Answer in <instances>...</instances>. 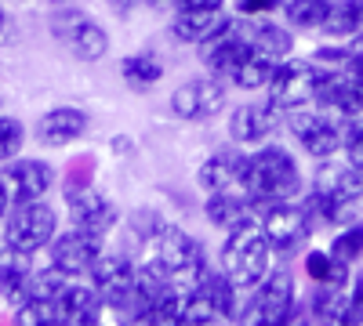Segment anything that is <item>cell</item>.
I'll return each instance as SVG.
<instances>
[{
    "mask_svg": "<svg viewBox=\"0 0 363 326\" xmlns=\"http://www.w3.org/2000/svg\"><path fill=\"white\" fill-rule=\"evenodd\" d=\"M138 264L149 269L157 279H164L167 286L182 290V293L193 290L203 279V272L211 269L207 247L196 240L193 232H186L182 225H171V221L145 243V257Z\"/></svg>",
    "mask_w": 363,
    "mask_h": 326,
    "instance_id": "1",
    "label": "cell"
},
{
    "mask_svg": "<svg viewBox=\"0 0 363 326\" xmlns=\"http://www.w3.org/2000/svg\"><path fill=\"white\" fill-rule=\"evenodd\" d=\"M306 170H301V160L287 149V145H258V149H247V177L244 189L247 196L262 206V203H277V199H298L306 192Z\"/></svg>",
    "mask_w": 363,
    "mask_h": 326,
    "instance_id": "2",
    "label": "cell"
},
{
    "mask_svg": "<svg viewBox=\"0 0 363 326\" xmlns=\"http://www.w3.org/2000/svg\"><path fill=\"white\" fill-rule=\"evenodd\" d=\"M236 322L247 326H291V322H306V308L298 298V279L291 269H272L251 286L247 301H240Z\"/></svg>",
    "mask_w": 363,
    "mask_h": 326,
    "instance_id": "3",
    "label": "cell"
},
{
    "mask_svg": "<svg viewBox=\"0 0 363 326\" xmlns=\"http://www.w3.org/2000/svg\"><path fill=\"white\" fill-rule=\"evenodd\" d=\"M277 254H272L265 232H262V221L258 214L255 218H244L236 221L233 228H225V240L218 247V269L240 286V290H251L269 269Z\"/></svg>",
    "mask_w": 363,
    "mask_h": 326,
    "instance_id": "4",
    "label": "cell"
},
{
    "mask_svg": "<svg viewBox=\"0 0 363 326\" xmlns=\"http://www.w3.org/2000/svg\"><path fill=\"white\" fill-rule=\"evenodd\" d=\"M58 235V211L48 199H22L11 203V211L0 225V240L8 250L18 254H44L51 247V240Z\"/></svg>",
    "mask_w": 363,
    "mask_h": 326,
    "instance_id": "5",
    "label": "cell"
},
{
    "mask_svg": "<svg viewBox=\"0 0 363 326\" xmlns=\"http://www.w3.org/2000/svg\"><path fill=\"white\" fill-rule=\"evenodd\" d=\"M284 131H291V138L298 141V149L306 153L309 160L323 163L342 156L345 145V124H338L335 116H327L316 105H298L284 112Z\"/></svg>",
    "mask_w": 363,
    "mask_h": 326,
    "instance_id": "6",
    "label": "cell"
},
{
    "mask_svg": "<svg viewBox=\"0 0 363 326\" xmlns=\"http://www.w3.org/2000/svg\"><path fill=\"white\" fill-rule=\"evenodd\" d=\"M62 199H66V221L73 228H84L91 235H106L120 225L116 203L91 182V177H66L62 182Z\"/></svg>",
    "mask_w": 363,
    "mask_h": 326,
    "instance_id": "7",
    "label": "cell"
},
{
    "mask_svg": "<svg viewBox=\"0 0 363 326\" xmlns=\"http://www.w3.org/2000/svg\"><path fill=\"white\" fill-rule=\"evenodd\" d=\"M51 37L62 40L80 62H102L109 54V33L99 18H91L77 0L51 8Z\"/></svg>",
    "mask_w": 363,
    "mask_h": 326,
    "instance_id": "8",
    "label": "cell"
},
{
    "mask_svg": "<svg viewBox=\"0 0 363 326\" xmlns=\"http://www.w3.org/2000/svg\"><path fill=\"white\" fill-rule=\"evenodd\" d=\"M258 221L262 232L277 257H298L313 240V225L301 211L298 199H277V203H262L258 206Z\"/></svg>",
    "mask_w": 363,
    "mask_h": 326,
    "instance_id": "9",
    "label": "cell"
},
{
    "mask_svg": "<svg viewBox=\"0 0 363 326\" xmlns=\"http://www.w3.org/2000/svg\"><path fill=\"white\" fill-rule=\"evenodd\" d=\"M167 109L174 120H186V124H207L222 116L229 109V83L218 80V76H193L186 83H178L171 98H167Z\"/></svg>",
    "mask_w": 363,
    "mask_h": 326,
    "instance_id": "10",
    "label": "cell"
},
{
    "mask_svg": "<svg viewBox=\"0 0 363 326\" xmlns=\"http://www.w3.org/2000/svg\"><path fill=\"white\" fill-rule=\"evenodd\" d=\"M87 283L99 290V298L106 301L109 312L131 315L135 298H138V261H131L128 254L102 250V257L95 261V269L87 272Z\"/></svg>",
    "mask_w": 363,
    "mask_h": 326,
    "instance_id": "11",
    "label": "cell"
},
{
    "mask_svg": "<svg viewBox=\"0 0 363 326\" xmlns=\"http://www.w3.org/2000/svg\"><path fill=\"white\" fill-rule=\"evenodd\" d=\"M316 83H320V69L313 58H280L277 69H272L269 83H265V98L277 105L280 112L298 109V105H313L316 98Z\"/></svg>",
    "mask_w": 363,
    "mask_h": 326,
    "instance_id": "12",
    "label": "cell"
},
{
    "mask_svg": "<svg viewBox=\"0 0 363 326\" xmlns=\"http://www.w3.org/2000/svg\"><path fill=\"white\" fill-rule=\"evenodd\" d=\"M284 131V112L272 105L265 95L262 102H240L233 105V112L225 116V134L233 145H244V149H258V145L272 141Z\"/></svg>",
    "mask_w": 363,
    "mask_h": 326,
    "instance_id": "13",
    "label": "cell"
},
{
    "mask_svg": "<svg viewBox=\"0 0 363 326\" xmlns=\"http://www.w3.org/2000/svg\"><path fill=\"white\" fill-rule=\"evenodd\" d=\"M106 250V240L102 235H91L84 228H66V232H58L51 247H48V264H55L62 276L69 279H87V272L95 269V261L102 257Z\"/></svg>",
    "mask_w": 363,
    "mask_h": 326,
    "instance_id": "14",
    "label": "cell"
},
{
    "mask_svg": "<svg viewBox=\"0 0 363 326\" xmlns=\"http://www.w3.org/2000/svg\"><path fill=\"white\" fill-rule=\"evenodd\" d=\"M233 33L244 40L251 51L265 54V58H291L294 54V29L287 22H277L272 15H236Z\"/></svg>",
    "mask_w": 363,
    "mask_h": 326,
    "instance_id": "15",
    "label": "cell"
},
{
    "mask_svg": "<svg viewBox=\"0 0 363 326\" xmlns=\"http://www.w3.org/2000/svg\"><path fill=\"white\" fill-rule=\"evenodd\" d=\"M244 177H247V149L244 145H222L215 149L200 167H196V185L203 192H247L244 189Z\"/></svg>",
    "mask_w": 363,
    "mask_h": 326,
    "instance_id": "16",
    "label": "cell"
},
{
    "mask_svg": "<svg viewBox=\"0 0 363 326\" xmlns=\"http://www.w3.org/2000/svg\"><path fill=\"white\" fill-rule=\"evenodd\" d=\"M4 182L11 192V203L22 199H48V192L58 185V170L44 156H15L4 163Z\"/></svg>",
    "mask_w": 363,
    "mask_h": 326,
    "instance_id": "17",
    "label": "cell"
},
{
    "mask_svg": "<svg viewBox=\"0 0 363 326\" xmlns=\"http://www.w3.org/2000/svg\"><path fill=\"white\" fill-rule=\"evenodd\" d=\"M91 131V116L80 105H55L48 112L37 116L33 124V138L44 149H66V145H77L80 138H87Z\"/></svg>",
    "mask_w": 363,
    "mask_h": 326,
    "instance_id": "18",
    "label": "cell"
},
{
    "mask_svg": "<svg viewBox=\"0 0 363 326\" xmlns=\"http://www.w3.org/2000/svg\"><path fill=\"white\" fill-rule=\"evenodd\" d=\"M298 203H301V211H306L313 232H320V228L335 232L338 225L359 218V214H356V203H359V199H349V196L327 189V185H320V182H309L306 192L298 196Z\"/></svg>",
    "mask_w": 363,
    "mask_h": 326,
    "instance_id": "19",
    "label": "cell"
},
{
    "mask_svg": "<svg viewBox=\"0 0 363 326\" xmlns=\"http://www.w3.org/2000/svg\"><path fill=\"white\" fill-rule=\"evenodd\" d=\"M229 11L225 8H178L171 15L167 33L174 44H186V47H200L211 37H218L222 29L229 25Z\"/></svg>",
    "mask_w": 363,
    "mask_h": 326,
    "instance_id": "20",
    "label": "cell"
},
{
    "mask_svg": "<svg viewBox=\"0 0 363 326\" xmlns=\"http://www.w3.org/2000/svg\"><path fill=\"white\" fill-rule=\"evenodd\" d=\"M316 109H323L327 116H335L338 124H349L352 116L363 109V95L359 87L352 83L349 73H323L320 69V83H316Z\"/></svg>",
    "mask_w": 363,
    "mask_h": 326,
    "instance_id": "21",
    "label": "cell"
},
{
    "mask_svg": "<svg viewBox=\"0 0 363 326\" xmlns=\"http://www.w3.org/2000/svg\"><path fill=\"white\" fill-rule=\"evenodd\" d=\"M58 315H62V326H99L106 315V301L87 279H69L66 290L58 293Z\"/></svg>",
    "mask_w": 363,
    "mask_h": 326,
    "instance_id": "22",
    "label": "cell"
},
{
    "mask_svg": "<svg viewBox=\"0 0 363 326\" xmlns=\"http://www.w3.org/2000/svg\"><path fill=\"white\" fill-rule=\"evenodd\" d=\"M306 308V322H320V326H345V312H349V283L335 286V283H313V290L301 298Z\"/></svg>",
    "mask_w": 363,
    "mask_h": 326,
    "instance_id": "23",
    "label": "cell"
},
{
    "mask_svg": "<svg viewBox=\"0 0 363 326\" xmlns=\"http://www.w3.org/2000/svg\"><path fill=\"white\" fill-rule=\"evenodd\" d=\"M258 214V203L247 196V192H207L203 196V221L211 228H233L236 221H244V218H255Z\"/></svg>",
    "mask_w": 363,
    "mask_h": 326,
    "instance_id": "24",
    "label": "cell"
},
{
    "mask_svg": "<svg viewBox=\"0 0 363 326\" xmlns=\"http://www.w3.org/2000/svg\"><path fill=\"white\" fill-rule=\"evenodd\" d=\"M33 254H18V250H4L0 257V301L4 305H22L29 298V279H33Z\"/></svg>",
    "mask_w": 363,
    "mask_h": 326,
    "instance_id": "25",
    "label": "cell"
},
{
    "mask_svg": "<svg viewBox=\"0 0 363 326\" xmlns=\"http://www.w3.org/2000/svg\"><path fill=\"white\" fill-rule=\"evenodd\" d=\"M120 80H124L135 95H149L164 80V62L157 51H131L120 58Z\"/></svg>",
    "mask_w": 363,
    "mask_h": 326,
    "instance_id": "26",
    "label": "cell"
},
{
    "mask_svg": "<svg viewBox=\"0 0 363 326\" xmlns=\"http://www.w3.org/2000/svg\"><path fill=\"white\" fill-rule=\"evenodd\" d=\"M320 37L349 44L363 37V0H330V11L320 25Z\"/></svg>",
    "mask_w": 363,
    "mask_h": 326,
    "instance_id": "27",
    "label": "cell"
},
{
    "mask_svg": "<svg viewBox=\"0 0 363 326\" xmlns=\"http://www.w3.org/2000/svg\"><path fill=\"white\" fill-rule=\"evenodd\" d=\"M193 290H200L203 298L211 301V308L218 312L222 322H233V319H236V312H240V286H236L222 269H215V264H211V269L203 272V279H200Z\"/></svg>",
    "mask_w": 363,
    "mask_h": 326,
    "instance_id": "28",
    "label": "cell"
},
{
    "mask_svg": "<svg viewBox=\"0 0 363 326\" xmlns=\"http://www.w3.org/2000/svg\"><path fill=\"white\" fill-rule=\"evenodd\" d=\"M301 272H306L309 283H335L345 286L352 279V269L345 261H338L327 247H306L301 250Z\"/></svg>",
    "mask_w": 363,
    "mask_h": 326,
    "instance_id": "29",
    "label": "cell"
},
{
    "mask_svg": "<svg viewBox=\"0 0 363 326\" xmlns=\"http://www.w3.org/2000/svg\"><path fill=\"white\" fill-rule=\"evenodd\" d=\"M272 69H277V58H265V54H258V51H247V54L236 62V69L229 73L225 83L236 87V91H244V95H258V91H265Z\"/></svg>",
    "mask_w": 363,
    "mask_h": 326,
    "instance_id": "30",
    "label": "cell"
},
{
    "mask_svg": "<svg viewBox=\"0 0 363 326\" xmlns=\"http://www.w3.org/2000/svg\"><path fill=\"white\" fill-rule=\"evenodd\" d=\"M327 11H330V0H287L280 8L284 22L298 29V33H320Z\"/></svg>",
    "mask_w": 363,
    "mask_h": 326,
    "instance_id": "31",
    "label": "cell"
},
{
    "mask_svg": "<svg viewBox=\"0 0 363 326\" xmlns=\"http://www.w3.org/2000/svg\"><path fill=\"white\" fill-rule=\"evenodd\" d=\"M327 250L338 261H345L349 269H356V264L363 261V218H352V221L338 225L335 235H330V243H327Z\"/></svg>",
    "mask_w": 363,
    "mask_h": 326,
    "instance_id": "32",
    "label": "cell"
},
{
    "mask_svg": "<svg viewBox=\"0 0 363 326\" xmlns=\"http://www.w3.org/2000/svg\"><path fill=\"white\" fill-rule=\"evenodd\" d=\"M11 312H15V322L18 326H62L58 301H48V298H26Z\"/></svg>",
    "mask_w": 363,
    "mask_h": 326,
    "instance_id": "33",
    "label": "cell"
},
{
    "mask_svg": "<svg viewBox=\"0 0 363 326\" xmlns=\"http://www.w3.org/2000/svg\"><path fill=\"white\" fill-rule=\"evenodd\" d=\"M222 322L218 312L211 308V301L200 290H186L182 293V312H178V326H215Z\"/></svg>",
    "mask_w": 363,
    "mask_h": 326,
    "instance_id": "34",
    "label": "cell"
},
{
    "mask_svg": "<svg viewBox=\"0 0 363 326\" xmlns=\"http://www.w3.org/2000/svg\"><path fill=\"white\" fill-rule=\"evenodd\" d=\"M26 138H29V131H26V124L18 120V116L0 112V167H4L8 160H15V156H22Z\"/></svg>",
    "mask_w": 363,
    "mask_h": 326,
    "instance_id": "35",
    "label": "cell"
},
{
    "mask_svg": "<svg viewBox=\"0 0 363 326\" xmlns=\"http://www.w3.org/2000/svg\"><path fill=\"white\" fill-rule=\"evenodd\" d=\"M164 225H167V221H164V214L157 211V206H135V211L128 214V232L135 235L142 247L153 240V235H157Z\"/></svg>",
    "mask_w": 363,
    "mask_h": 326,
    "instance_id": "36",
    "label": "cell"
},
{
    "mask_svg": "<svg viewBox=\"0 0 363 326\" xmlns=\"http://www.w3.org/2000/svg\"><path fill=\"white\" fill-rule=\"evenodd\" d=\"M345 326H363V272H352L349 279V312Z\"/></svg>",
    "mask_w": 363,
    "mask_h": 326,
    "instance_id": "37",
    "label": "cell"
},
{
    "mask_svg": "<svg viewBox=\"0 0 363 326\" xmlns=\"http://www.w3.org/2000/svg\"><path fill=\"white\" fill-rule=\"evenodd\" d=\"M287 0H233L236 15H277Z\"/></svg>",
    "mask_w": 363,
    "mask_h": 326,
    "instance_id": "38",
    "label": "cell"
},
{
    "mask_svg": "<svg viewBox=\"0 0 363 326\" xmlns=\"http://www.w3.org/2000/svg\"><path fill=\"white\" fill-rule=\"evenodd\" d=\"M342 156L363 170V131H356V127H345V145H342Z\"/></svg>",
    "mask_w": 363,
    "mask_h": 326,
    "instance_id": "39",
    "label": "cell"
},
{
    "mask_svg": "<svg viewBox=\"0 0 363 326\" xmlns=\"http://www.w3.org/2000/svg\"><path fill=\"white\" fill-rule=\"evenodd\" d=\"M109 153H113V156H131V153H135V141H131L128 134H120V138L109 141Z\"/></svg>",
    "mask_w": 363,
    "mask_h": 326,
    "instance_id": "40",
    "label": "cell"
},
{
    "mask_svg": "<svg viewBox=\"0 0 363 326\" xmlns=\"http://www.w3.org/2000/svg\"><path fill=\"white\" fill-rule=\"evenodd\" d=\"M8 211H11V192H8V182H4V174H0V225H4Z\"/></svg>",
    "mask_w": 363,
    "mask_h": 326,
    "instance_id": "41",
    "label": "cell"
},
{
    "mask_svg": "<svg viewBox=\"0 0 363 326\" xmlns=\"http://www.w3.org/2000/svg\"><path fill=\"white\" fill-rule=\"evenodd\" d=\"M345 73L352 76V83L359 87V95H363V54H356V58H352V66H349Z\"/></svg>",
    "mask_w": 363,
    "mask_h": 326,
    "instance_id": "42",
    "label": "cell"
},
{
    "mask_svg": "<svg viewBox=\"0 0 363 326\" xmlns=\"http://www.w3.org/2000/svg\"><path fill=\"white\" fill-rule=\"evenodd\" d=\"M4 29H8V11H4V4H0V37H4Z\"/></svg>",
    "mask_w": 363,
    "mask_h": 326,
    "instance_id": "43",
    "label": "cell"
},
{
    "mask_svg": "<svg viewBox=\"0 0 363 326\" xmlns=\"http://www.w3.org/2000/svg\"><path fill=\"white\" fill-rule=\"evenodd\" d=\"M4 250H8V247H4V240H0V257H4Z\"/></svg>",
    "mask_w": 363,
    "mask_h": 326,
    "instance_id": "44",
    "label": "cell"
},
{
    "mask_svg": "<svg viewBox=\"0 0 363 326\" xmlns=\"http://www.w3.org/2000/svg\"><path fill=\"white\" fill-rule=\"evenodd\" d=\"M0 109H4V98H0Z\"/></svg>",
    "mask_w": 363,
    "mask_h": 326,
    "instance_id": "45",
    "label": "cell"
}]
</instances>
